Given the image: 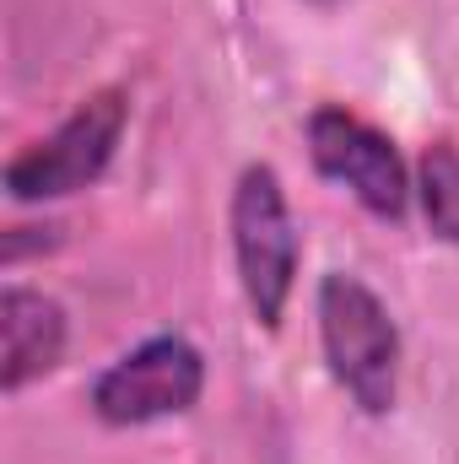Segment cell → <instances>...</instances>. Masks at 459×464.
<instances>
[{
    "label": "cell",
    "mask_w": 459,
    "mask_h": 464,
    "mask_svg": "<svg viewBox=\"0 0 459 464\" xmlns=\"http://www.w3.org/2000/svg\"><path fill=\"white\" fill-rule=\"evenodd\" d=\"M319 346L330 378L351 394L362 416H389L400 394V324L389 303L351 270H330L319 281Z\"/></svg>",
    "instance_id": "obj_1"
},
{
    "label": "cell",
    "mask_w": 459,
    "mask_h": 464,
    "mask_svg": "<svg viewBox=\"0 0 459 464\" xmlns=\"http://www.w3.org/2000/svg\"><path fill=\"white\" fill-rule=\"evenodd\" d=\"M228 227H232V259H238L243 303H249L254 324L276 335L281 319H287L292 286H298L303 237H298V222H292L281 173H276L270 162H249V168L238 173Z\"/></svg>",
    "instance_id": "obj_2"
},
{
    "label": "cell",
    "mask_w": 459,
    "mask_h": 464,
    "mask_svg": "<svg viewBox=\"0 0 459 464\" xmlns=\"http://www.w3.org/2000/svg\"><path fill=\"white\" fill-rule=\"evenodd\" d=\"M124 130H130V98L119 87L82 98L44 140L22 146L5 162V195L16 206H44V200H65V195L93 189L109 173Z\"/></svg>",
    "instance_id": "obj_3"
},
{
    "label": "cell",
    "mask_w": 459,
    "mask_h": 464,
    "mask_svg": "<svg viewBox=\"0 0 459 464\" xmlns=\"http://www.w3.org/2000/svg\"><path fill=\"white\" fill-rule=\"evenodd\" d=\"M206 394V356L190 335H151L93 378V416L103 427H146L195 411Z\"/></svg>",
    "instance_id": "obj_4"
},
{
    "label": "cell",
    "mask_w": 459,
    "mask_h": 464,
    "mask_svg": "<svg viewBox=\"0 0 459 464\" xmlns=\"http://www.w3.org/2000/svg\"><path fill=\"white\" fill-rule=\"evenodd\" d=\"M308 157L367 217L405 222L416 184H411V168H405L400 146L378 124H367L362 114H351L341 103H319L308 114Z\"/></svg>",
    "instance_id": "obj_5"
},
{
    "label": "cell",
    "mask_w": 459,
    "mask_h": 464,
    "mask_svg": "<svg viewBox=\"0 0 459 464\" xmlns=\"http://www.w3.org/2000/svg\"><path fill=\"white\" fill-rule=\"evenodd\" d=\"M65 308L33 286H5L0 292V389L22 394L33 378L54 372L65 356Z\"/></svg>",
    "instance_id": "obj_6"
},
{
    "label": "cell",
    "mask_w": 459,
    "mask_h": 464,
    "mask_svg": "<svg viewBox=\"0 0 459 464\" xmlns=\"http://www.w3.org/2000/svg\"><path fill=\"white\" fill-rule=\"evenodd\" d=\"M416 200L427 232L459 248V146L454 140H433L416 162Z\"/></svg>",
    "instance_id": "obj_7"
}]
</instances>
